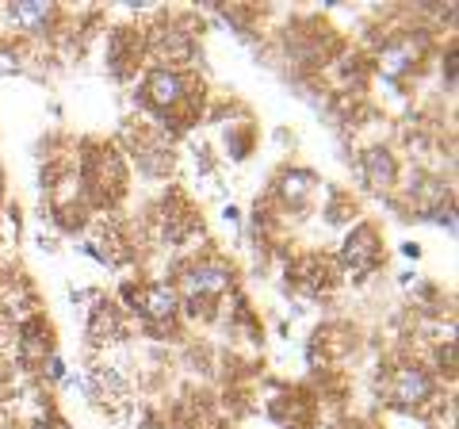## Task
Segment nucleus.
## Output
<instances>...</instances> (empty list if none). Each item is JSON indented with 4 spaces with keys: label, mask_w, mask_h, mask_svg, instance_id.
I'll use <instances>...</instances> for the list:
<instances>
[{
    "label": "nucleus",
    "mask_w": 459,
    "mask_h": 429,
    "mask_svg": "<svg viewBox=\"0 0 459 429\" xmlns=\"http://www.w3.org/2000/svg\"><path fill=\"white\" fill-rule=\"evenodd\" d=\"M360 173H364V184H368L371 192L391 188V184H394V157H391V150L371 146V150L360 157Z\"/></svg>",
    "instance_id": "39448f33"
},
{
    "label": "nucleus",
    "mask_w": 459,
    "mask_h": 429,
    "mask_svg": "<svg viewBox=\"0 0 459 429\" xmlns=\"http://www.w3.org/2000/svg\"><path fill=\"white\" fill-rule=\"evenodd\" d=\"M410 58H413V54H410V50H391V54H386V58H383V66H386V74H402V69H406V66H410Z\"/></svg>",
    "instance_id": "9d476101"
},
{
    "label": "nucleus",
    "mask_w": 459,
    "mask_h": 429,
    "mask_svg": "<svg viewBox=\"0 0 459 429\" xmlns=\"http://www.w3.org/2000/svg\"><path fill=\"white\" fill-rule=\"evenodd\" d=\"M47 429H69V425H65L62 418H50V425H47Z\"/></svg>",
    "instance_id": "f8f14e48"
},
{
    "label": "nucleus",
    "mask_w": 459,
    "mask_h": 429,
    "mask_svg": "<svg viewBox=\"0 0 459 429\" xmlns=\"http://www.w3.org/2000/svg\"><path fill=\"white\" fill-rule=\"evenodd\" d=\"M142 96H146V104L153 108H172L184 100V77L177 74V69H153V74L146 77V84H142Z\"/></svg>",
    "instance_id": "20e7f679"
},
{
    "label": "nucleus",
    "mask_w": 459,
    "mask_h": 429,
    "mask_svg": "<svg viewBox=\"0 0 459 429\" xmlns=\"http://www.w3.org/2000/svg\"><path fill=\"white\" fill-rule=\"evenodd\" d=\"M8 20L23 27V31H42L54 20V4H42V0H16L8 4Z\"/></svg>",
    "instance_id": "423d86ee"
},
{
    "label": "nucleus",
    "mask_w": 459,
    "mask_h": 429,
    "mask_svg": "<svg viewBox=\"0 0 459 429\" xmlns=\"http://www.w3.org/2000/svg\"><path fill=\"white\" fill-rule=\"evenodd\" d=\"M138 303H142V314H146V319H172L180 299H177V288H169V284H150Z\"/></svg>",
    "instance_id": "0eeeda50"
},
{
    "label": "nucleus",
    "mask_w": 459,
    "mask_h": 429,
    "mask_svg": "<svg viewBox=\"0 0 459 429\" xmlns=\"http://www.w3.org/2000/svg\"><path fill=\"white\" fill-rule=\"evenodd\" d=\"M344 265L352 268V273H368V268H376L379 261V234L371 231V226H356V231L344 238Z\"/></svg>",
    "instance_id": "7ed1b4c3"
},
{
    "label": "nucleus",
    "mask_w": 459,
    "mask_h": 429,
    "mask_svg": "<svg viewBox=\"0 0 459 429\" xmlns=\"http://www.w3.org/2000/svg\"><path fill=\"white\" fill-rule=\"evenodd\" d=\"M65 376V368H62V361L57 356H50V380H62Z\"/></svg>",
    "instance_id": "9b49d317"
},
{
    "label": "nucleus",
    "mask_w": 459,
    "mask_h": 429,
    "mask_svg": "<svg viewBox=\"0 0 459 429\" xmlns=\"http://www.w3.org/2000/svg\"><path fill=\"white\" fill-rule=\"evenodd\" d=\"M153 47H157V54H169V58H188L192 54V42H188V35H180V31H161L153 39Z\"/></svg>",
    "instance_id": "1a4fd4ad"
},
{
    "label": "nucleus",
    "mask_w": 459,
    "mask_h": 429,
    "mask_svg": "<svg viewBox=\"0 0 459 429\" xmlns=\"http://www.w3.org/2000/svg\"><path fill=\"white\" fill-rule=\"evenodd\" d=\"M429 395H433V380H429V372L421 368H398L394 380H391V403L398 410H413L429 403Z\"/></svg>",
    "instance_id": "f257e3e1"
},
{
    "label": "nucleus",
    "mask_w": 459,
    "mask_h": 429,
    "mask_svg": "<svg viewBox=\"0 0 459 429\" xmlns=\"http://www.w3.org/2000/svg\"><path fill=\"white\" fill-rule=\"evenodd\" d=\"M283 199H287V204H295V207H303L307 204V199H310V188H314V177L310 173H287L283 180Z\"/></svg>",
    "instance_id": "6e6552de"
},
{
    "label": "nucleus",
    "mask_w": 459,
    "mask_h": 429,
    "mask_svg": "<svg viewBox=\"0 0 459 429\" xmlns=\"http://www.w3.org/2000/svg\"><path fill=\"white\" fill-rule=\"evenodd\" d=\"M226 284H230V268L219 261H204L184 276V295L199 303V299H214L219 292H226Z\"/></svg>",
    "instance_id": "f03ea898"
}]
</instances>
